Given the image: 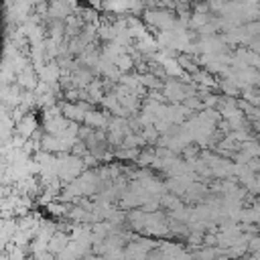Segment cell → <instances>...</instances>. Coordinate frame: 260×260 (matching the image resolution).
Masks as SVG:
<instances>
[]
</instances>
